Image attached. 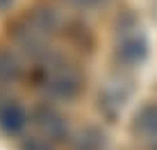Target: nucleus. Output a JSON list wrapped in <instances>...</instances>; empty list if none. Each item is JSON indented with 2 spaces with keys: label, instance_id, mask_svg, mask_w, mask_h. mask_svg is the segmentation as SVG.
I'll use <instances>...</instances> for the list:
<instances>
[{
  "label": "nucleus",
  "instance_id": "7ed1b4c3",
  "mask_svg": "<svg viewBox=\"0 0 157 150\" xmlns=\"http://www.w3.org/2000/svg\"><path fill=\"white\" fill-rule=\"evenodd\" d=\"M146 55H148V41L141 32V25L137 23H121L116 32V46H114V57L123 66H139Z\"/></svg>",
  "mask_w": 157,
  "mask_h": 150
},
{
  "label": "nucleus",
  "instance_id": "9d476101",
  "mask_svg": "<svg viewBox=\"0 0 157 150\" xmlns=\"http://www.w3.org/2000/svg\"><path fill=\"white\" fill-rule=\"evenodd\" d=\"M12 2L14 0H0V12H5L7 7H12Z\"/></svg>",
  "mask_w": 157,
  "mask_h": 150
},
{
  "label": "nucleus",
  "instance_id": "f03ea898",
  "mask_svg": "<svg viewBox=\"0 0 157 150\" xmlns=\"http://www.w3.org/2000/svg\"><path fill=\"white\" fill-rule=\"evenodd\" d=\"M57 30L59 16L55 14V9H34L18 21L14 30V39L30 57L41 59L48 52H52L50 41L57 34Z\"/></svg>",
  "mask_w": 157,
  "mask_h": 150
},
{
  "label": "nucleus",
  "instance_id": "423d86ee",
  "mask_svg": "<svg viewBox=\"0 0 157 150\" xmlns=\"http://www.w3.org/2000/svg\"><path fill=\"white\" fill-rule=\"evenodd\" d=\"M25 125H28V114L18 103L7 100L5 105H0V127L7 134H18Z\"/></svg>",
  "mask_w": 157,
  "mask_h": 150
},
{
  "label": "nucleus",
  "instance_id": "39448f33",
  "mask_svg": "<svg viewBox=\"0 0 157 150\" xmlns=\"http://www.w3.org/2000/svg\"><path fill=\"white\" fill-rule=\"evenodd\" d=\"M132 137L146 150H157V103H148L134 114Z\"/></svg>",
  "mask_w": 157,
  "mask_h": 150
},
{
  "label": "nucleus",
  "instance_id": "f257e3e1",
  "mask_svg": "<svg viewBox=\"0 0 157 150\" xmlns=\"http://www.w3.org/2000/svg\"><path fill=\"white\" fill-rule=\"evenodd\" d=\"M39 68H36V84L43 93H48L50 98L59 100H73L75 96L82 91L84 77L80 73V68L71 64L66 57L57 55V52H48L46 57H41Z\"/></svg>",
  "mask_w": 157,
  "mask_h": 150
},
{
  "label": "nucleus",
  "instance_id": "20e7f679",
  "mask_svg": "<svg viewBox=\"0 0 157 150\" xmlns=\"http://www.w3.org/2000/svg\"><path fill=\"white\" fill-rule=\"evenodd\" d=\"M32 123L39 130V134L43 139H48L50 143L52 141H64L68 137V125L55 107H48V105L36 107L34 114H32Z\"/></svg>",
  "mask_w": 157,
  "mask_h": 150
},
{
  "label": "nucleus",
  "instance_id": "1a4fd4ad",
  "mask_svg": "<svg viewBox=\"0 0 157 150\" xmlns=\"http://www.w3.org/2000/svg\"><path fill=\"white\" fill-rule=\"evenodd\" d=\"M23 150H52V143L48 139H32V141H25L23 143Z\"/></svg>",
  "mask_w": 157,
  "mask_h": 150
},
{
  "label": "nucleus",
  "instance_id": "0eeeda50",
  "mask_svg": "<svg viewBox=\"0 0 157 150\" xmlns=\"http://www.w3.org/2000/svg\"><path fill=\"white\" fill-rule=\"evenodd\" d=\"M18 75V64L12 55H0V77H16Z\"/></svg>",
  "mask_w": 157,
  "mask_h": 150
},
{
  "label": "nucleus",
  "instance_id": "6e6552de",
  "mask_svg": "<svg viewBox=\"0 0 157 150\" xmlns=\"http://www.w3.org/2000/svg\"><path fill=\"white\" fill-rule=\"evenodd\" d=\"M64 2L75 7V9H96V7L107 5V0H64Z\"/></svg>",
  "mask_w": 157,
  "mask_h": 150
}]
</instances>
